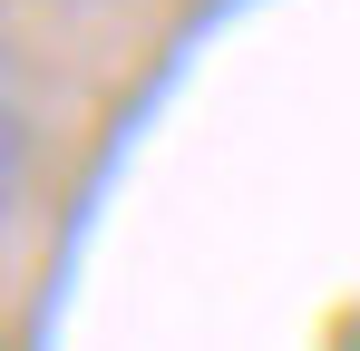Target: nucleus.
<instances>
[{
    "label": "nucleus",
    "mask_w": 360,
    "mask_h": 351,
    "mask_svg": "<svg viewBox=\"0 0 360 351\" xmlns=\"http://www.w3.org/2000/svg\"><path fill=\"white\" fill-rule=\"evenodd\" d=\"M20 185H30V117H20V98L0 88V215L20 205Z\"/></svg>",
    "instance_id": "nucleus-1"
}]
</instances>
